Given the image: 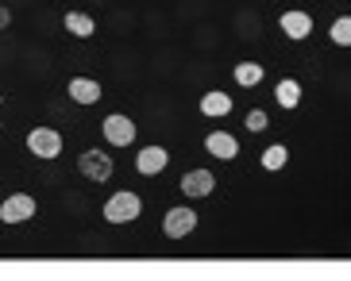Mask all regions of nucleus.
I'll list each match as a JSON object with an SVG mask.
<instances>
[{"mask_svg": "<svg viewBox=\"0 0 351 281\" xmlns=\"http://www.w3.org/2000/svg\"><path fill=\"white\" fill-rule=\"evenodd\" d=\"M77 170H82L89 181H108V177H112V155H104V150L89 146V150L77 158Z\"/></svg>", "mask_w": 351, "mask_h": 281, "instance_id": "obj_1", "label": "nucleus"}, {"mask_svg": "<svg viewBox=\"0 0 351 281\" xmlns=\"http://www.w3.org/2000/svg\"><path fill=\"white\" fill-rule=\"evenodd\" d=\"M139 216V197L135 193H116L108 204H104V219L108 224H132Z\"/></svg>", "mask_w": 351, "mask_h": 281, "instance_id": "obj_2", "label": "nucleus"}, {"mask_svg": "<svg viewBox=\"0 0 351 281\" xmlns=\"http://www.w3.org/2000/svg\"><path fill=\"white\" fill-rule=\"evenodd\" d=\"M27 146H32L35 158H58L62 155V135L54 127H35L32 135H27Z\"/></svg>", "mask_w": 351, "mask_h": 281, "instance_id": "obj_3", "label": "nucleus"}, {"mask_svg": "<svg viewBox=\"0 0 351 281\" xmlns=\"http://www.w3.org/2000/svg\"><path fill=\"white\" fill-rule=\"evenodd\" d=\"M32 216H35V200L27 193H16V197H8L0 204V219L4 224H23V219H32Z\"/></svg>", "mask_w": 351, "mask_h": 281, "instance_id": "obj_4", "label": "nucleus"}, {"mask_svg": "<svg viewBox=\"0 0 351 281\" xmlns=\"http://www.w3.org/2000/svg\"><path fill=\"white\" fill-rule=\"evenodd\" d=\"M197 228V212L193 209H170L162 219V231L170 235V239H182V235H189V231Z\"/></svg>", "mask_w": 351, "mask_h": 281, "instance_id": "obj_5", "label": "nucleus"}, {"mask_svg": "<svg viewBox=\"0 0 351 281\" xmlns=\"http://www.w3.org/2000/svg\"><path fill=\"white\" fill-rule=\"evenodd\" d=\"M104 139H108V143L112 146H128L135 139V124L132 120H128V116H108V120H104Z\"/></svg>", "mask_w": 351, "mask_h": 281, "instance_id": "obj_6", "label": "nucleus"}, {"mask_svg": "<svg viewBox=\"0 0 351 281\" xmlns=\"http://www.w3.org/2000/svg\"><path fill=\"white\" fill-rule=\"evenodd\" d=\"M217 189V177L208 174V170H189L186 177H182V193L186 197H208Z\"/></svg>", "mask_w": 351, "mask_h": 281, "instance_id": "obj_7", "label": "nucleus"}, {"mask_svg": "<svg viewBox=\"0 0 351 281\" xmlns=\"http://www.w3.org/2000/svg\"><path fill=\"white\" fill-rule=\"evenodd\" d=\"M166 162H170V155H166L162 146H143V150L135 155V170H139V174H162Z\"/></svg>", "mask_w": 351, "mask_h": 281, "instance_id": "obj_8", "label": "nucleus"}, {"mask_svg": "<svg viewBox=\"0 0 351 281\" xmlns=\"http://www.w3.org/2000/svg\"><path fill=\"white\" fill-rule=\"evenodd\" d=\"M205 150H208V155H217V158H224V162H228V158H236V155H239L236 139L228 135V131H213V135L205 139Z\"/></svg>", "mask_w": 351, "mask_h": 281, "instance_id": "obj_9", "label": "nucleus"}, {"mask_svg": "<svg viewBox=\"0 0 351 281\" xmlns=\"http://www.w3.org/2000/svg\"><path fill=\"white\" fill-rule=\"evenodd\" d=\"M282 31H286L289 39H309L313 20L305 16V12H286V16H282Z\"/></svg>", "mask_w": 351, "mask_h": 281, "instance_id": "obj_10", "label": "nucleus"}, {"mask_svg": "<svg viewBox=\"0 0 351 281\" xmlns=\"http://www.w3.org/2000/svg\"><path fill=\"white\" fill-rule=\"evenodd\" d=\"M70 96L77 101V105H97V101H101V85L89 81V77H73V81H70Z\"/></svg>", "mask_w": 351, "mask_h": 281, "instance_id": "obj_11", "label": "nucleus"}, {"mask_svg": "<svg viewBox=\"0 0 351 281\" xmlns=\"http://www.w3.org/2000/svg\"><path fill=\"white\" fill-rule=\"evenodd\" d=\"M66 31L70 35H77V39H89V35L97 31V23H93V16H85V12H66Z\"/></svg>", "mask_w": 351, "mask_h": 281, "instance_id": "obj_12", "label": "nucleus"}, {"mask_svg": "<svg viewBox=\"0 0 351 281\" xmlns=\"http://www.w3.org/2000/svg\"><path fill=\"white\" fill-rule=\"evenodd\" d=\"M201 112H205V116H228V112H232V96L213 89V93L201 96Z\"/></svg>", "mask_w": 351, "mask_h": 281, "instance_id": "obj_13", "label": "nucleus"}, {"mask_svg": "<svg viewBox=\"0 0 351 281\" xmlns=\"http://www.w3.org/2000/svg\"><path fill=\"white\" fill-rule=\"evenodd\" d=\"M274 93H278V105L282 108H298V101H301V85L298 81H278V89H274Z\"/></svg>", "mask_w": 351, "mask_h": 281, "instance_id": "obj_14", "label": "nucleus"}, {"mask_svg": "<svg viewBox=\"0 0 351 281\" xmlns=\"http://www.w3.org/2000/svg\"><path fill=\"white\" fill-rule=\"evenodd\" d=\"M236 81L239 85H258L263 81V66L258 62H239L236 66Z\"/></svg>", "mask_w": 351, "mask_h": 281, "instance_id": "obj_15", "label": "nucleus"}, {"mask_svg": "<svg viewBox=\"0 0 351 281\" xmlns=\"http://www.w3.org/2000/svg\"><path fill=\"white\" fill-rule=\"evenodd\" d=\"M286 146H267V150H263V170H282L286 166Z\"/></svg>", "mask_w": 351, "mask_h": 281, "instance_id": "obj_16", "label": "nucleus"}, {"mask_svg": "<svg viewBox=\"0 0 351 281\" xmlns=\"http://www.w3.org/2000/svg\"><path fill=\"white\" fill-rule=\"evenodd\" d=\"M332 42H340V46H351V16L332 23Z\"/></svg>", "mask_w": 351, "mask_h": 281, "instance_id": "obj_17", "label": "nucleus"}, {"mask_svg": "<svg viewBox=\"0 0 351 281\" xmlns=\"http://www.w3.org/2000/svg\"><path fill=\"white\" fill-rule=\"evenodd\" d=\"M247 127H251V131H263V127H267V112H258V108H255V112H247Z\"/></svg>", "mask_w": 351, "mask_h": 281, "instance_id": "obj_18", "label": "nucleus"}, {"mask_svg": "<svg viewBox=\"0 0 351 281\" xmlns=\"http://www.w3.org/2000/svg\"><path fill=\"white\" fill-rule=\"evenodd\" d=\"M8 20H12V16H8V8H0V31L8 27Z\"/></svg>", "mask_w": 351, "mask_h": 281, "instance_id": "obj_19", "label": "nucleus"}]
</instances>
